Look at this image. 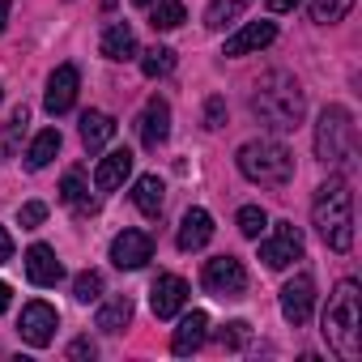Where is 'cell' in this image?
Instances as JSON below:
<instances>
[{"label": "cell", "mask_w": 362, "mask_h": 362, "mask_svg": "<svg viewBox=\"0 0 362 362\" xmlns=\"http://www.w3.org/2000/svg\"><path fill=\"white\" fill-rule=\"evenodd\" d=\"M349 9H354V0H311V18H315L320 26H332V22H341Z\"/></svg>", "instance_id": "83f0119b"}, {"label": "cell", "mask_w": 362, "mask_h": 362, "mask_svg": "<svg viewBox=\"0 0 362 362\" xmlns=\"http://www.w3.org/2000/svg\"><path fill=\"white\" fill-rule=\"evenodd\" d=\"M239 170L260 188H286L294 179V153L281 141H247L239 149Z\"/></svg>", "instance_id": "5b68a950"}, {"label": "cell", "mask_w": 362, "mask_h": 362, "mask_svg": "<svg viewBox=\"0 0 362 362\" xmlns=\"http://www.w3.org/2000/svg\"><path fill=\"white\" fill-rule=\"evenodd\" d=\"M252 5V0H209V9H205V26L209 30H226L243 9Z\"/></svg>", "instance_id": "cb8c5ba5"}, {"label": "cell", "mask_w": 362, "mask_h": 362, "mask_svg": "<svg viewBox=\"0 0 362 362\" xmlns=\"http://www.w3.org/2000/svg\"><path fill=\"white\" fill-rule=\"evenodd\" d=\"M354 153H358V128H354V115L345 107H324L320 111V124H315V158L324 166H337V170H349L354 166Z\"/></svg>", "instance_id": "277c9868"}, {"label": "cell", "mask_w": 362, "mask_h": 362, "mask_svg": "<svg viewBox=\"0 0 362 362\" xmlns=\"http://www.w3.org/2000/svg\"><path fill=\"white\" fill-rule=\"evenodd\" d=\"M5 22H9V0H0V35H5Z\"/></svg>", "instance_id": "f35d334b"}, {"label": "cell", "mask_w": 362, "mask_h": 362, "mask_svg": "<svg viewBox=\"0 0 362 362\" xmlns=\"http://www.w3.org/2000/svg\"><path fill=\"white\" fill-rule=\"evenodd\" d=\"M128 175H132V149H111L94 170V184H98V192H115Z\"/></svg>", "instance_id": "e0dca14e"}, {"label": "cell", "mask_w": 362, "mask_h": 362, "mask_svg": "<svg viewBox=\"0 0 362 362\" xmlns=\"http://www.w3.org/2000/svg\"><path fill=\"white\" fill-rule=\"evenodd\" d=\"M298 256H303V235H298L294 222H277V226H273V239L260 243V260H264L269 269H286V264H294Z\"/></svg>", "instance_id": "52a82bcc"}, {"label": "cell", "mask_w": 362, "mask_h": 362, "mask_svg": "<svg viewBox=\"0 0 362 362\" xmlns=\"http://www.w3.org/2000/svg\"><path fill=\"white\" fill-rule=\"evenodd\" d=\"M175 69V52L170 47H149L145 56H141V73L145 77H166Z\"/></svg>", "instance_id": "4316f807"}, {"label": "cell", "mask_w": 362, "mask_h": 362, "mask_svg": "<svg viewBox=\"0 0 362 362\" xmlns=\"http://www.w3.org/2000/svg\"><path fill=\"white\" fill-rule=\"evenodd\" d=\"M86 192H90V188H86V175H81V170H69V175H64V184H60V201L73 205V209H81V214H90L94 201H90Z\"/></svg>", "instance_id": "d4e9b609"}, {"label": "cell", "mask_w": 362, "mask_h": 362, "mask_svg": "<svg viewBox=\"0 0 362 362\" xmlns=\"http://www.w3.org/2000/svg\"><path fill=\"white\" fill-rule=\"evenodd\" d=\"M222 124H226V98L214 94V98L205 103V128H222Z\"/></svg>", "instance_id": "d6a6232c"}, {"label": "cell", "mask_w": 362, "mask_h": 362, "mask_svg": "<svg viewBox=\"0 0 362 362\" xmlns=\"http://www.w3.org/2000/svg\"><path fill=\"white\" fill-rule=\"evenodd\" d=\"M264 226H269V214H264L260 205H243V209H239V230H243L247 239H260Z\"/></svg>", "instance_id": "f546056e"}, {"label": "cell", "mask_w": 362, "mask_h": 362, "mask_svg": "<svg viewBox=\"0 0 362 362\" xmlns=\"http://www.w3.org/2000/svg\"><path fill=\"white\" fill-rule=\"evenodd\" d=\"M205 337H209V315H205V311H192V315L179 320V328H175V337H170V349H175L179 358H188V354H197V349L205 345Z\"/></svg>", "instance_id": "5bb4252c"}, {"label": "cell", "mask_w": 362, "mask_h": 362, "mask_svg": "<svg viewBox=\"0 0 362 362\" xmlns=\"http://www.w3.org/2000/svg\"><path fill=\"white\" fill-rule=\"evenodd\" d=\"M111 260L115 269H141L145 260H153V239L145 230H124L111 239Z\"/></svg>", "instance_id": "8fae6325"}, {"label": "cell", "mask_w": 362, "mask_h": 362, "mask_svg": "<svg viewBox=\"0 0 362 362\" xmlns=\"http://www.w3.org/2000/svg\"><path fill=\"white\" fill-rule=\"evenodd\" d=\"M69 358H94V345H90V337L73 341V345H69Z\"/></svg>", "instance_id": "e575fe53"}, {"label": "cell", "mask_w": 362, "mask_h": 362, "mask_svg": "<svg viewBox=\"0 0 362 362\" xmlns=\"http://www.w3.org/2000/svg\"><path fill=\"white\" fill-rule=\"evenodd\" d=\"M298 5H303V0H269L273 13H290V9H298Z\"/></svg>", "instance_id": "8d00e7d4"}, {"label": "cell", "mask_w": 362, "mask_h": 362, "mask_svg": "<svg viewBox=\"0 0 362 362\" xmlns=\"http://www.w3.org/2000/svg\"><path fill=\"white\" fill-rule=\"evenodd\" d=\"M77 86H81V77H77V69L73 64H60L56 73H52V81H47V94H43V107L52 111V115H64L73 103H77Z\"/></svg>", "instance_id": "7c38bea8"}, {"label": "cell", "mask_w": 362, "mask_h": 362, "mask_svg": "<svg viewBox=\"0 0 362 362\" xmlns=\"http://www.w3.org/2000/svg\"><path fill=\"white\" fill-rule=\"evenodd\" d=\"M311 307H315V281H311V273L290 277V281L281 286V315H286L294 328H303V324L311 320Z\"/></svg>", "instance_id": "ba28073f"}, {"label": "cell", "mask_w": 362, "mask_h": 362, "mask_svg": "<svg viewBox=\"0 0 362 362\" xmlns=\"http://www.w3.org/2000/svg\"><path fill=\"white\" fill-rule=\"evenodd\" d=\"M311 222L320 230V239L332 252H349L354 247V192L345 179H328L311 201Z\"/></svg>", "instance_id": "3957f363"}, {"label": "cell", "mask_w": 362, "mask_h": 362, "mask_svg": "<svg viewBox=\"0 0 362 362\" xmlns=\"http://www.w3.org/2000/svg\"><path fill=\"white\" fill-rule=\"evenodd\" d=\"M162 201H166V184L158 175H141L136 188H132V205L145 214V218H158L162 214Z\"/></svg>", "instance_id": "ffe728a7"}, {"label": "cell", "mask_w": 362, "mask_h": 362, "mask_svg": "<svg viewBox=\"0 0 362 362\" xmlns=\"http://www.w3.org/2000/svg\"><path fill=\"white\" fill-rule=\"evenodd\" d=\"M273 39H277V26H273V22H252V26H243L239 35L226 39V52H222V56H247V52L269 47Z\"/></svg>", "instance_id": "ac0fdd59"}, {"label": "cell", "mask_w": 362, "mask_h": 362, "mask_svg": "<svg viewBox=\"0 0 362 362\" xmlns=\"http://www.w3.org/2000/svg\"><path fill=\"white\" fill-rule=\"evenodd\" d=\"M132 5H141V9H145V5H158V0H132Z\"/></svg>", "instance_id": "ab89813d"}, {"label": "cell", "mask_w": 362, "mask_h": 362, "mask_svg": "<svg viewBox=\"0 0 362 362\" xmlns=\"http://www.w3.org/2000/svg\"><path fill=\"white\" fill-rule=\"evenodd\" d=\"M136 128H141V145L145 149H158L170 136V107L162 98H149L145 111H141V119H136Z\"/></svg>", "instance_id": "4fadbf2b"}, {"label": "cell", "mask_w": 362, "mask_h": 362, "mask_svg": "<svg viewBox=\"0 0 362 362\" xmlns=\"http://www.w3.org/2000/svg\"><path fill=\"white\" fill-rule=\"evenodd\" d=\"M56 153H60V132H56V128H43V132L30 141L26 162H30V170H43V166H52Z\"/></svg>", "instance_id": "603a6c76"}, {"label": "cell", "mask_w": 362, "mask_h": 362, "mask_svg": "<svg viewBox=\"0 0 362 362\" xmlns=\"http://www.w3.org/2000/svg\"><path fill=\"white\" fill-rule=\"evenodd\" d=\"M9 303H13V290H9V286H5V281H0V311H5V307H9Z\"/></svg>", "instance_id": "74e56055"}, {"label": "cell", "mask_w": 362, "mask_h": 362, "mask_svg": "<svg viewBox=\"0 0 362 362\" xmlns=\"http://www.w3.org/2000/svg\"><path fill=\"white\" fill-rule=\"evenodd\" d=\"M209 239H214V218L205 209H188L184 222H179V235H175L179 252H201Z\"/></svg>", "instance_id": "9a60e30c"}, {"label": "cell", "mask_w": 362, "mask_h": 362, "mask_svg": "<svg viewBox=\"0 0 362 362\" xmlns=\"http://www.w3.org/2000/svg\"><path fill=\"white\" fill-rule=\"evenodd\" d=\"M26 119H30V111H26V107H18V111L9 115V124H5V136H0V158H9V153L18 149V136L26 132Z\"/></svg>", "instance_id": "f1b7e54d"}, {"label": "cell", "mask_w": 362, "mask_h": 362, "mask_svg": "<svg viewBox=\"0 0 362 362\" xmlns=\"http://www.w3.org/2000/svg\"><path fill=\"white\" fill-rule=\"evenodd\" d=\"M111 136H115V119H111L107 111H86V115H81V145H86L90 153L107 149Z\"/></svg>", "instance_id": "d6986e66"}, {"label": "cell", "mask_w": 362, "mask_h": 362, "mask_svg": "<svg viewBox=\"0 0 362 362\" xmlns=\"http://www.w3.org/2000/svg\"><path fill=\"white\" fill-rule=\"evenodd\" d=\"M252 115H256L269 132H294V128L303 124V115H307V94H303V86H298L290 73L273 69V73H264V77L256 81V90H252Z\"/></svg>", "instance_id": "6da1fadb"}, {"label": "cell", "mask_w": 362, "mask_h": 362, "mask_svg": "<svg viewBox=\"0 0 362 362\" xmlns=\"http://www.w3.org/2000/svg\"><path fill=\"white\" fill-rule=\"evenodd\" d=\"M184 5H179V0H158L153 5V18H149V26L153 30H175V26H184Z\"/></svg>", "instance_id": "484cf974"}, {"label": "cell", "mask_w": 362, "mask_h": 362, "mask_svg": "<svg viewBox=\"0 0 362 362\" xmlns=\"http://www.w3.org/2000/svg\"><path fill=\"white\" fill-rule=\"evenodd\" d=\"M247 337H252V324H247V320H230V324L218 332V345H222V349H243Z\"/></svg>", "instance_id": "1f68e13d"}, {"label": "cell", "mask_w": 362, "mask_h": 362, "mask_svg": "<svg viewBox=\"0 0 362 362\" xmlns=\"http://www.w3.org/2000/svg\"><path fill=\"white\" fill-rule=\"evenodd\" d=\"M184 303H188V281H184V277L162 273V277L153 281V290H149V307H153L158 320H170L175 311H184Z\"/></svg>", "instance_id": "30bf717a"}, {"label": "cell", "mask_w": 362, "mask_h": 362, "mask_svg": "<svg viewBox=\"0 0 362 362\" xmlns=\"http://www.w3.org/2000/svg\"><path fill=\"white\" fill-rule=\"evenodd\" d=\"M0 94H5V90H0Z\"/></svg>", "instance_id": "60d3db41"}, {"label": "cell", "mask_w": 362, "mask_h": 362, "mask_svg": "<svg viewBox=\"0 0 362 362\" xmlns=\"http://www.w3.org/2000/svg\"><path fill=\"white\" fill-rule=\"evenodd\" d=\"M43 218H47V205H43V201H30V205H22V214H18V222H22L26 230H30V226H39Z\"/></svg>", "instance_id": "836d02e7"}, {"label": "cell", "mask_w": 362, "mask_h": 362, "mask_svg": "<svg viewBox=\"0 0 362 362\" xmlns=\"http://www.w3.org/2000/svg\"><path fill=\"white\" fill-rule=\"evenodd\" d=\"M201 281H205L209 294H218V298H235V294L247 290V269H243V260H235V256H214V260H205Z\"/></svg>", "instance_id": "8992f818"}, {"label": "cell", "mask_w": 362, "mask_h": 362, "mask_svg": "<svg viewBox=\"0 0 362 362\" xmlns=\"http://www.w3.org/2000/svg\"><path fill=\"white\" fill-rule=\"evenodd\" d=\"M9 256H13V239H9V230H5V226H0V264H5Z\"/></svg>", "instance_id": "d590c367"}, {"label": "cell", "mask_w": 362, "mask_h": 362, "mask_svg": "<svg viewBox=\"0 0 362 362\" xmlns=\"http://www.w3.org/2000/svg\"><path fill=\"white\" fill-rule=\"evenodd\" d=\"M128 320H132V298L128 294H115V298H107L103 307H98V328L103 332H124L128 328Z\"/></svg>", "instance_id": "7402d4cb"}, {"label": "cell", "mask_w": 362, "mask_h": 362, "mask_svg": "<svg viewBox=\"0 0 362 362\" xmlns=\"http://www.w3.org/2000/svg\"><path fill=\"white\" fill-rule=\"evenodd\" d=\"M103 56L107 60H132L136 56V35H132L128 22H111L103 30Z\"/></svg>", "instance_id": "44dd1931"}, {"label": "cell", "mask_w": 362, "mask_h": 362, "mask_svg": "<svg viewBox=\"0 0 362 362\" xmlns=\"http://www.w3.org/2000/svg\"><path fill=\"white\" fill-rule=\"evenodd\" d=\"M56 324H60V315H56V307H52V303H30V307L22 311V324H18V332H22V341H26V345L43 349V345H52V337H56Z\"/></svg>", "instance_id": "9c48e42d"}, {"label": "cell", "mask_w": 362, "mask_h": 362, "mask_svg": "<svg viewBox=\"0 0 362 362\" xmlns=\"http://www.w3.org/2000/svg\"><path fill=\"white\" fill-rule=\"evenodd\" d=\"M98 294H103V273H94V269L77 273V281H73V298H77V303H94Z\"/></svg>", "instance_id": "4dcf8cb0"}, {"label": "cell", "mask_w": 362, "mask_h": 362, "mask_svg": "<svg viewBox=\"0 0 362 362\" xmlns=\"http://www.w3.org/2000/svg\"><path fill=\"white\" fill-rule=\"evenodd\" d=\"M26 277H30L35 286H56V281L64 277V264L56 260V252H52L47 243H35V247L26 252Z\"/></svg>", "instance_id": "2e32d148"}, {"label": "cell", "mask_w": 362, "mask_h": 362, "mask_svg": "<svg viewBox=\"0 0 362 362\" xmlns=\"http://www.w3.org/2000/svg\"><path fill=\"white\" fill-rule=\"evenodd\" d=\"M324 341L337 358L354 362L362 354V294L358 281H341L324 311Z\"/></svg>", "instance_id": "7a4b0ae2"}]
</instances>
